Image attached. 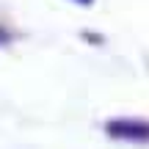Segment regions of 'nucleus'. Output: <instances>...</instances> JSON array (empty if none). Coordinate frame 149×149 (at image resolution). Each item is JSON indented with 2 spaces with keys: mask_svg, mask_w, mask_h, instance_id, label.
Wrapping results in <instances>:
<instances>
[{
  "mask_svg": "<svg viewBox=\"0 0 149 149\" xmlns=\"http://www.w3.org/2000/svg\"><path fill=\"white\" fill-rule=\"evenodd\" d=\"M108 133L116 135V138H149V124L144 122H111L108 124Z\"/></svg>",
  "mask_w": 149,
  "mask_h": 149,
  "instance_id": "f257e3e1",
  "label": "nucleus"
},
{
  "mask_svg": "<svg viewBox=\"0 0 149 149\" xmlns=\"http://www.w3.org/2000/svg\"><path fill=\"white\" fill-rule=\"evenodd\" d=\"M74 3H83V6H88V3H91V0H74Z\"/></svg>",
  "mask_w": 149,
  "mask_h": 149,
  "instance_id": "f03ea898",
  "label": "nucleus"
}]
</instances>
